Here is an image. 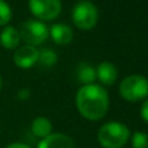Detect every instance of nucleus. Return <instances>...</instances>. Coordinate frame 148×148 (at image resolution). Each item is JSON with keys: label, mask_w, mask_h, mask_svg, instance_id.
<instances>
[{"label": "nucleus", "mask_w": 148, "mask_h": 148, "mask_svg": "<svg viewBox=\"0 0 148 148\" xmlns=\"http://www.w3.org/2000/svg\"><path fill=\"white\" fill-rule=\"evenodd\" d=\"M76 106L85 119L100 121L109 110V95L98 84L83 85L76 95Z\"/></svg>", "instance_id": "obj_1"}, {"label": "nucleus", "mask_w": 148, "mask_h": 148, "mask_svg": "<svg viewBox=\"0 0 148 148\" xmlns=\"http://www.w3.org/2000/svg\"><path fill=\"white\" fill-rule=\"evenodd\" d=\"M130 130L121 122H108L97 132L98 143L103 148H122L130 139Z\"/></svg>", "instance_id": "obj_2"}, {"label": "nucleus", "mask_w": 148, "mask_h": 148, "mask_svg": "<svg viewBox=\"0 0 148 148\" xmlns=\"http://www.w3.org/2000/svg\"><path fill=\"white\" fill-rule=\"evenodd\" d=\"M119 95L123 100L136 102L148 96V79L142 75H130L119 84Z\"/></svg>", "instance_id": "obj_3"}, {"label": "nucleus", "mask_w": 148, "mask_h": 148, "mask_svg": "<svg viewBox=\"0 0 148 148\" xmlns=\"http://www.w3.org/2000/svg\"><path fill=\"white\" fill-rule=\"evenodd\" d=\"M98 20L97 7L89 0H80L72 9V21L80 30H90Z\"/></svg>", "instance_id": "obj_4"}, {"label": "nucleus", "mask_w": 148, "mask_h": 148, "mask_svg": "<svg viewBox=\"0 0 148 148\" xmlns=\"http://www.w3.org/2000/svg\"><path fill=\"white\" fill-rule=\"evenodd\" d=\"M20 36L26 45H42L49 37V28L39 20H26L20 25Z\"/></svg>", "instance_id": "obj_5"}, {"label": "nucleus", "mask_w": 148, "mask_h": 148, "mask_svg": "<svg viewBox=\"0 0 148 148\" xmlns=\"http://www.w3.org/2000/svg\"><path fill=\"white\" fill-rule=\"evenodd\" d=\"M29 9L39 21H50L60 14V0H29Z\"/></svg>", "instance_id": "obj_6"}, {"label": "nucleus", "mask_w": 148, "mask_h": 148, "mask_svg": "<svg viewBox=\"0 0 148 148\" xmlns=\"http://www.w3.org/2000/svg\"><path fill=\"white\" fill-rule=\"evenodd\" d=\"M39 50L36 46L32 45H23L17 47L13 54V62L18 68L28 70L38 63Z\"/></svg>", "instance_id": "obj_7"}, {"label": "nucleus", "mask_w": 148, "mask_h": 148, "mask_svg": "<svg viewBox=\"0 0 148 148\" xmlns=\"http://www.w3.org/2000/svg\"><path fill=\"white\" fill-rule=\"evenodd\" d=\"M38 148H76L75 142L68 135L62 132H53L51 135L41 139Z\"/></svg>", "instance_id": "obj_8"}, {"label": "nucleus", "mask_w": 148, "mask_h": 148, "mask_svg": "<svg viewBox=\"0 0 148 148\" xmlns=\"http://www.w3.org/2000/svg\"><path fill=\"white\" fill-rule=\"evenodd\" d=\"M97 79L103 85H113L118 77V68L112 62H102L96 68Z\"/></svg>", "instance_id": "obj_9"}, {"label": "nucleus", "mask_w": 148, "mask_h": 148, "mask_svg": "<svg viewBox=\"0 0 148 148\" xmlns=\"http://www.w3.org/2000/svg\"><path fill=\"white\" fill-rule=\"evenodd\" d=\"M49 36L53 38V41L56 45H68L72 42L73 32L71 26L66 24H54L49 29Z\"/></svg>", "instance_id": "obj_10"}, {"label": "nucleus", "mask_w": 148, "mask_h": 148, "mask_svg": "<svg viewBox=\"0 0 148 148\" xmlns=\"http://www.w3.org/2000/svg\"><path fill=\"white\" fill-rule=\"evenodd\" d=\"M20 41H21L20 32L18 29L13 28V26H5L0 33V43L7 50L17 49L20 45Z\"/></svg>", "instance_id": "obj_11"}, {"label": "nucleus", "mask_w": 148, "mask_h": 148, "mask_svg": "<svg viewBox=\"0 0 148 148\" xmlns=\"http://www.w3.org/2000/svg\"><path fill=\"white\" fill-rule=\"evenodd\" d=\"M32 132L41 139L51 135L53 134V125H51L50 119L46 117H37L32 122Z\"/></svg>", "instance_id": "obj_12"}, {"label": "nucleus", "mask_w": 148, "mask_h": 148, "mask_svg": "<svg viewBox=\"0 0 148 148\" xmlns=\"http://www.w3.org/2000/svg\"><path fill=\"white\" fill-rule=\"evenodd\" d=\"M76 75H77V80L80 81L81 84H84V85L93 84L95 80L97 79L96 68L93 67V66H90L89 63H85V62H81L80 64L77 66Z\"/></svg>", "instance_id": "obj_13"}, {"label": "nucleus", "mask_w": 148, "mask_h": 148, "mask_svg": "<svg viewBox=\"0 0 148 148\" xmlns=\"http://www.w3.org/2000/svg\"><path fill=\"white\" fill-rule=\"evenodd\" d=\"M58 62V55L54 50L51 49H42L39 50V55H38V63L43 67H53Z\"/></svg>", "instance_id": "obj_14"}, {"label": "nucleus", "mask_w": 148, "mask_h": 148, "mask_svg": "<svg viewBox=\"0 0 148 148\" xmlns=\"http://www.w3.org/2000/svg\"><path fill=\"white\" fill-rule=\"evenodd\" d=\"M132 148H148V134L143 131H136L131 136Z\"/></svg>", "instance_id": "obj_15"}, {"label": "nucleus", "mask_w": 148, "mask_h": 148, "mask_svg": "<svg viewBox=\"0 0 148 148\" xmlns=\"http://www.w3.org/2000/svg\"><path fill=\"white\" fill-rule=\"evenodd\" d=\"M12 18V9L8 3L4 0H0V26H4L11 21Z\"/></svg>", "instance_id": "obj_16"}, {"label": "nucleus", "mask_w": 148, "mask_h": 148, "mask_svg": "<svg viewBox=\"0 0 148 148\" xmlns=\"http://www.w3.org/2000/svg\"><path fill=\"white\" fill-rule=\"evenodd\" d=\"M140 117H142V119L144 122L148 123V98L143 102L142 108H140Z\"/></svg>", "instance_id": "obj_17"}, {"label": "nucleus", "mask_w": 148, "mask_h": 148, "mask_svg": "<svg viewBox=\"0 0 148 148\" xmlns=\"http://www.w3.org/2000/svg\"><path fill=\"white\" fill-rule=\"evenodd\" d=\"M29 96H30V89H28V88L20 89L17 92V98L18 100H26V98H29Z\"/></svg>", "instance_id": "obj_18"}, {"label": "nucleus", "mask_w": 148, "mask_h": 148, "mask_svg": "<svg viewBox=\"0 0 148 148\" xmlns=\"http://www.w3.org/2000/svg\"><path fill=\"white\" fill-rule=\"evenodd\" d=\"M5 148H30L28 144H24V143H12L8 144Z\"/></svg>", "instance_id": "obj_19"}, {"label": "nucleus", "mask_w": 148, "mask_h": 148, "mask_svg": "<svg viewBox=\"0 0 148 148\" xmlns=\"http://www.w3.org/2000/svg\"><path fill=\"white\" fill-rule=\"evenodd\" d=\"M3 88V79H1V75H0V90Z\"/></svg>", "instance_id": "obj_20"}]
</instances>
